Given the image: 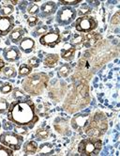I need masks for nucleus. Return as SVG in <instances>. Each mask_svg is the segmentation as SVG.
I'll use <instances>...</instances> for the list:
<instances>
[{
    "instance_id": "1",
    "label": "nucleus",
    "mask_w": 120,
    "mask_h": 156,
    "mask_svg": "<svg viewBox=\"0 0 120 156\" xmlns=\"http://www.w3.org/2000/svg\"><path fill=\"white\" fill-rule=\"evenodd\" d=\"M8 119L16 125L28 126L30 128L39 120L33 102L30 100H17L9 105L8 110Z\"/></svg>"
},
{
    "instance_id": "2",
    "label": "nucleus",
    "mask_w": 120,
    "mask_h": 156,
    "mask_svg": "<svg viewBox=\"0 0 120 156\" xmlns=\"http://www.w3.org/2000/svg\"><path fill=\"white\" fill-rule=\"evenodd\" d=\"M85 99H89L88 96V87H87V83L83 80L81 84L78 86H76L74 88V90L69 94V97H67V102L65 104L67 110L72 107L71 113L74 111L79 110L81 107L85 106L87 104L89 103L88 100H84Z\"/></svg>"
},
{
    "instance_id": "3",
    "label": "nucleus",
    "mask_w": 120,
    "mask_h": 156,
    "mask_svg": "<svg viewBox=\"0 0 120 156\" xmlns=\"http://www.w3.org/2000/svg\"><path fill=\"white\" fill-rule=\"evenodd\" d=\"M108 129V122L102 112H96L94 116L89 118L88 123L84 128L85 133L89 137L99 138L103 136Z\"/></svg>"
},
{
    "instance_id": "4",
    "label": "nucleus",
    "mask_w": 120,
    "mask_h": 156,
    "mask_svg": "<svg viewBox=\"0 0 120 156\" xmlns=\"http://www.w3.org/2000/svg\"><path fill=\"white\" fill-rule=\"evenodd\" d=\"M49 81V77L44 73H34L23 81L24 90L32 95H39L40 94L44 87H47V83Z\"/></svg>"
},
{
    "instance_id": "5",
    "label": "nucleus",
    "mask_w": 120,
    "mask_h": 156,
    "mask_svg": "<svg viewBox=\"0 0 120 156\" xmlns=\"http://www.w3.org/2000/svg\"><path fill=\"white\" fill-rule=\"evenodd\" d=\"M101 150V140L98 138L84 139L78 147V151L83 156L98 155Z\"/></svg>"
},
{
    "instance_id": "6",
    "label": "nucleus",
    "mask_w": 120,
    "mask_h": 156,
    "mask_svg": "<svg viewBox=\"0 0 120 156\" xmlns=\"http://www.w3.org/2000/svg\"><path fill=\"white\" fill-rule=\"evenodd\" d=\"M23 142H24L23 136L21 135H18L16 133L5 132L0 136V143L13 151L20 150Z\"/></svg>"
},
{
    "instance_id": "7",
    "label": "nucleus",
    "mask_w": 120,
    "mask_h": 156,
    "mask_svg": "<svg viewBox=\"0 0 120 156\" xmlns=\"http://www.w3.org/2000/svg\"><path fill=\"white\" fill-rule=\"evenodd\" d=\"M97 27L96 20L88 15H84L78 18L75 22V29L78 32L89 33Z\"/></svg>"
},
{
    "instance_id": "8",
    "label": "nucleus",
    "mask_w": 120,
    "mask_h": 156,
    "mask_svg": "<svg viewBox=\"0 0 120 156\" xmlns=\"http://www.w3.org/2000/svg\"><path fill=\"white\" fill-rule=\"evenodd\" d=\"M76 12L70 7L61 8L57 15V22L61 26H67L75 19Z\"/></svg>"
},
{
    "instance_id": "9",
    "label": "nucleus",
    "mask_w": 120,
    "mask_h": 156,
    "mask_svg": "<svg viewBox=\"0 0 120 156\" xmlns=\"http://www.w3.org/2000/svg\"><path fill=\"white\" fill-rule=\"evenodd\" d=\"M60 41H61V38L58 31H53V30L51 32L46 33L44 35H42L39 39V42L42 45L49 46L52 48L57 45Z\"/></svg>"
},
{
    "instance_id": "10",
    "label": "nucleus",
    "mask_w": 120,
    "mask_h": 156,
    "mask_svg": "<svg viewBox=\"0 0 120 156\" xmlns=\"http://www.w3.org/2000/svg\"><path fill=\"white\" fill-rule=\"evenodd\" d=\"M14 27V18L12 16H0V36H6Z\"/></svg>"
},
{
    "instance_id": "11",
    "label": "nucleus",
    "mask_w": 120,
    "mask_h": 156,
    "mask_svg": "<svg viewBox=\"0 0 120 156\" xmlns=\"http://www.w3.org/2000/svg\"><path fill=\"white\" fill-rule=\"evenodd\" d=\"M90 115L89 114H80L72 118L71 119V125L73 129L75 130H83L86 127L87 123H88Z\"/></svg>"
},
{
    "instance_id": "12",
    "label": "nucleus",
    "mask_w": 120,
    "mask_h": 156,
    "mask_svg": "<svg viewBox=\"0 0 120 156\" xmlns=\"http://www.w3.org/2000/svg\"><path fill=\"white\" fill-rule=\"evenodd\" d=\"M75 52H76L75 46L71 45L70 43L65 44L62 51H61V58L67 61H70L74 58Z\"/></svg>"
},
{
    "instance_id": "13",
    "label": "nucleus",
    "mask_w": 120,
    "mask_h": 156,
    "mask_svg": "<svg viewBox=\"0 0 120 156\" xmlns=\"http://www.w3.org/2000/svg\"><path fill=\"white\" fill-rule=\"evenodd\" d=\"M21 57V54L20 51L12 46V47H9L8 49H6L4 51V58L8 60V61H15L18 60Z\"/></svg>"
},
{
    "instance_id": "14",
    "label": "nucleus",
    "mask_w": 120,
    "mask_h": 156,
    "mask_svg": "<svg viewBox=\"0 0 120 156\" xmlns=\"http://www.w3.org/2000/svg\"><path fill=\"white\" fill-rule=\"evenodd\" d=\"M35 46V41L31 38H24L21 40L20 49L25 53H30Z\"/></svg>"
},
{
    "instance_id": "15",
    "label": "nucleus",
    "mask_w": 120,
    "mask_h": 156,
    "mask_svg": "<svg viewBox=\"0 0 120 156\" xmlns=\"http://www.w3.org/2000/svg\"><path fill=\"white\" fill-rule=\"evenodd\" d=\"M57 9V5L53 1H49L41 6V16H49Z\"/></svg>"
},
{
    "instance_id": "16",
    "label": "nucleus",
    "mask_w": 120,
    "mask_h": 156,
    "mask_svg": "<svg viewBox=\"0 0 120 156\" xmlns=\"http://www.w3.org/2000/svg\"><path fill=\"white\" fill-rule=\"evenodd\" d=\"M101 35L97 34V33H88L86 36H84V42L86 46H93L97 43L98 40H101Z\"/></svg>"
},
{
    "instance_id": "17",
    "label": "nucleus",
    "mask_w": 120,
    "mask_h": 156,
    "mask_svg": "<svg viewBox=\"0 0 120 156\" xmlns=\"http://www.w3.org/2000/svg\"><path fill=\"white\" fill-rule=\"evenodd\" d=\"M24 35V30L21 27H16L14 29H12V31L9 33V39L12 42L16 43L19 41L22 40V37Z\"/></svg>"
},
{
    "instance_id": "18",
    "label": "nucleus",
    "mask_w": 120,
    "mask_h": 156,
    "mask_svg": "<svg viewBox=\"0 0 120 156\" xmlns=\"http://www.w3.org/2000/svg\"><path fill=\"white\" fill-rule=\"evenodd\" d=\"M59 60V57L56 54H50L48 55H46V58H44V65L49 67V68H52V67H54Z\"/></svg>"
},
{
    "instance_id": "19",
    "label": "nucleus",
    "mask_w": 120,
    "mask_h": 156,
    "mask_svg": "<svg viewBox=\"0 0 120 156\" xmlns=\"http://www.w3.org/2000/svg\"><path fill=\"white\" fill-rule=\"evenodd\" d=\"M24 151L26 154H34L38 151V144L35 141H28L27 143L25 144L24 146Z\"/></svg>"
},
{
    "instance_id": "20",
    "label": "nucleus",
    "mask_w": 120,
    "mask_h": 156,
    "mask_svg": "<svg viewBox=\"0 0 120 156\" xmlns=\"http://www.w3.org/2000/svg\"><path fill=\"white\" fill-rule=\"evenodd\" d=\"M38 151H39V155H50L53 153V146L50 143H45V144L40 145L39 148H38Z\"/></svg>"
},
{
    "instance_id": "21",
    "label": "nucleus",
    "mask_w": 120,
    "mask_h": 156,
    "mask_svg": "<svg viewBox=\"0 0 120 156\" xmlns=\"http://www.w3.org/2000/svg\"><path fill=\"white\" fill-rule=\"evenodd\" d=\"M32 71V68L29 66V65H26V64H23L20 66L19 68V76L20 77H25V76H27L30 74Z\"/></svg>"
},
{
    "instance_id": "22",
    "label": "nucleus",
    "mask_w": 120,
    "mask_h": 156,
    "mask_svg": "<svg viewBox=\"0 0 120 156\" xmlns=\"http://www.w3.org/2000/svg\"><path fill=\"white\" fill-rule=\"evenodd\" d=\"M71 72V68H70V66L69 64H64L62 65L59 70H58V74L59 76L61 77H67Z\"/></svg>"
},
{
    "instance_id": "23",
    "label": "nucleus",
    "mask_w": 120,
    "mask_h": 156,
    "mask_svg": "<svg viewBox=\"0 0 120 156\" xmlns=\"http://www.w3.org/2000/svg\"><path fill=\"white\" fill-rule=\"evenodd\" d=\"M13 150L9 149L5 145H0V156H12Z\"/></svg>"
},
{
    "instance_id": "24",
    "label": "nucleus",
    "mask_w": 120,
    "mask_h": 156,
    "mask_svg": "<svg viewBox=\"0 0 120 156\" xmlns=\"http://www.w3.org/2000/svg\"><path fill=\"white\" fill-rule=\"evenodd\" d=\"M3 73L5 74V76L7 77H15L16 76V70L13 68V67H5V68H3Z\"/></svg>"
},
{
    "instance_id": "25",
    "label": "nucleus",
    "mask_w": 120,
    "mask_h": 156,
    "mask_svg": "<svg viewBox=\"0 0 120 156\" xmlns=\"http://www.w3.org/2000/svg\"><path fill=\"white\" fill-rule=\"evenodd\" d=\"M14 10V8L12 6H5L1 9H0V16H9V14H12Z\"/></svg>"
},
{
    "instance_id": "26",
    "label": "nucleus",
    "mask_w": 120,
    "mask_h": 156,
    "mask_svg": "<svg viewBox=\"0 0 120 156\" xmlns=\"http://www.w3.org/2000/svg\"><path fill=\"white\" fill-rule=\"evenodd\" d=\"M49 136V132L45 129H39L36 132V137L39 140H42V139H46Z\"/></svg>"
},
{
    "instance_id": "27",
    "label": "nucleus",
    "mask_w": 120,
    "mask_h": 156,
    "mask_svg": "<svg viewBox=\"0 0 120 156\" xmlns=\"http://www.w3.org/2000/svg\"><path fill=\"white\" fill-rule=\"evenodd\" d=\"M54 128H56V130L60 133H67V131H69L68 126H67L66 122H65V121L60 122L59 124L56 123V124H54Z\"/></svg>"
},
{
    "instance_id": "28",
    "label": "nucleus",
    "mask_w": 120,
    "mask_h": 156,
    "mask_svg": "<svg viewBox=\"0 0 120 156\" xmlns=\"http://www.w3.org/2000/svg\"><path fill=\"white\" fill-rule=\"evenodd\" d=\"M9 104L5 99H0V114H4L9 110Z\"/></svg>"
},
{
    "instance_id": "29",
    "label": "nucleus",
    "mask_w": 120,
    "mask_h": 156,
    "mask_svg": "<svg viewBox=\"0 0 120 156\" xmlns=\"http://www.w3.org/2000/svg\"><path fill=\"white\" fill-rule=\"evenodd\" d=\"M12 90V86L9 83H4L1 87H0V91L3 94H7Z\"/></svg>"
},
{
    "instance_id": "30",
    "label": "nucleus",
    "mask_w": 120,
    "mask_h": 156,
    "mask_svg": "<svg viewBox=\"0 0 120 156\" xmlns=\"http://www.w3.org/2000/svg\"><path fill=\"white\" fill-rule=\"evenodd\" d=\"M75 45H81V44H84V36L82 34H76L74 36V41H73Z\"/></svg>"
},
{
    "instance_id": "31",
    "label": "nucleus",
    "mask_w": 120,
    "mask_h": 156,
    "mask_svg": "<svg viewBox=\"0 0 120 156\" xmlns=\"http://www.w3.org/2000/svg\"><path fill=\"white\" fill-rule=\"evenodd\" d=\"M14 133H18V135H26V133H27V129L25 126L17 125L14 127Z\"/></svg>"
},
{
    "instance_id": "32",
    "label": "nucleus",
    "mask_w": 120,
    "mask_h": 156,
    "mask_svg": "<svg viewBox=\"0 0 120 156\" xmlns=\"http://www.w3.org/2000/svg\"><path fill=\"white\" fill-rule=\"evenodd\" d=\"M47 31H48L47 26H40L35 30V34L36 35H44L47 33Z\"/></svg>"
},
{
    "instance_id": "33",
    "label": "nucleus",
    "mask_w": 120,
    "mask_h": 156,
    "mask_svg": "<svg viewBox=\"0 0 120 156\" xmlns=\"http://www.w3.org/2000/svg\"><path fill=\"white\" fill-rule=\"evenodd\" d=\"M28 65L31 67V68H38L39 66V59L36 57L32 58L28 60Z\"/></svg>"
},
{
    "instance_id": "34",
    "label": "nucleus",
    "mask_w": 120,
    "mask_h": 156,
    "mask_svg": "<svg viewBox=\"0 0 120 156\" xmlns=\"http://www.w3.org/2000/svg\"><path fill=\"white\" fill-rule=\"evenodd\" d=\"M39 8L37 5L33 4V5L29 6V8L27 9V12L31 15H34V14H37L39 12Z\"/></svg>"
},
{
    "instance_id": "35",
    "label": "nucleus",
    "mask_w": 120,
    "mask_h": 156,
    "mask_svg": "<svg viewBox=\"0 0 120 156\" xmlns=\"http://www.w3.org/2000/svg\"><path fill=\"white\" fill-rule=\"evenodd\" d=\"M119 23H120V12H117L114 14V16L111 20V24L116 26V25H119Z\"/></svg>"
},
{
    "instance_id": "36",
    "label": "nucleus",
    "mask_w": 120,
    "mask_h": 156,
    "mask_svg": "<svg viewBox=\"0 0 120 156\" xmlns=\"http://www.w3.org/2000/svg\"><path fill=\"white\" fill-rule=\"evenodd\" d=\"M39 22V18L36 17V16H30L28 19H27V23L30 27H35Z\"/></svg>"
},
{
    "instance_id": "37",
    "label": "nucleus",
    "mask_w": 120,
    "mask_h": 156,
    "mask_svg": "<svg viewBox=\"0 0 120 156\" xmlns=\"http://www.w3.org/2000/svg\"><path fill=\"white\" fill-rule=\"evenodd\" d=\"M81 2V0H62L59 3L62 5H77Z\"/></svg>"
},
{
    "instance_id": "38",
    "label": "nucleus",
    "mask_w": 120,
    "mask_h": 156,
    "mask_svg": "<svg viewBox=\"0 0 120 156\" xmlns=\"http://www.w3.org/2000/svg\"><path fill=\"white\" fill-rule=\"evenodd\" d=\"M24 93H23V91H21L20 90H15L14 91H13V97L15 98V99H17V100H20L21 98H23L24 97Z\"/></svg>"
},
{
    "instance_id": "39",
    "label": "nucleus",
    "mask_w": 120,
    "mask_h": 156,
    "mask_svg": "<svg viewBox=\"0 0 120 156\" xmlns=\"http://www.w3.org/2000/svg\"><path fill=\"white\" fill-rule=\"evenodd\" d=\"M60 38L62 41H68L70 38V31H65L60 35Z\"/></svg>"
},
{
    "instance_id": "40",
    "label": "nucleus",
    "mask_w": 120,
    "mask_h": 156,
    "mask_svg": "<svg viewBox=\"0 0 120 156\" xmlns=\"http://www.w3.org/2000/svg\"><path fill=\"white\" fill-rule=\"evenodd\" d=\"M4 66H5V63H4V61H3L1 58H0V72H1V71L3 70Z\"/></svg>"
},
{
    "instance_id": "41",
    "label": "nucleus",
    "mask_w": 120,
    "mask_h": 156,
    "mask_svg": "<svg viewBox=\"0 0 120 156\" xmlns=\"http://www.w3.org/2000/svg\"><path fill=\"white\" fill-rule=\"evenodd\" d=\"M4 123H5V129H6V130H7V129H10V128H12V125H10V124L7 125V121H6V120H4Z\"/></svg>"
},
{
    "instance_id": "42",
    "label": "nucleus",
    "mask_w": 120,
    "mask_h": 156,
    "mask_svg": "<svg viewBox=\"0 0 120 156\" xmlns=\"http://www.w3.org/2000/svg\"><path fill=\"white\" fill-rule=\"evenodd\" d=\"M10 2L12 3V5H16V4L18 3V1H10Z\"/></svg>"
},
{
    "instance_id": "43",
    "label": "nucleus",
    "mask_w": 120,
    "mask_h": 156,
    "mask_svg": "<svg viewBox=\"0 0 120 156\" xmlns=\"http://www.w3.org/2000/svg\"><path fill=\"white\" fill-rule=\"evenodd\" d=\"M0 128H1V123H0Z\"/></svg>"
}]
</instances>
